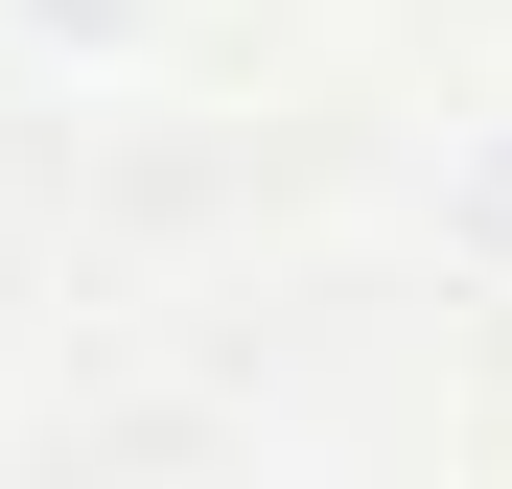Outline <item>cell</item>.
Returning <instances> with one entry per match:
<instances>
[{"mask_svg":"<svg viewBox=\"0 0 512 489\" xmlns=\"http://www.w3.org/2000/svg\"><path fill=\"white\" fill-rule=\"evenodd\" d=\"M466 257H489V303H512V140H489V187H466Z\"/></svg>","mask_w":512,"mask_h":489,"instance_id":"obj_1","label":"cell"}]
</instances>
